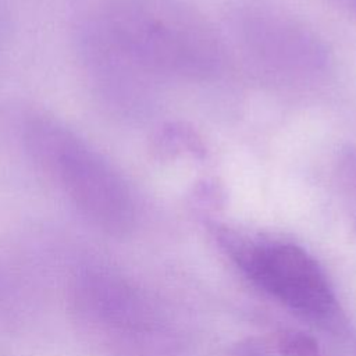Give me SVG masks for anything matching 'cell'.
Instances as JSON below:
<instances>
[{
    "mask_svg": "<svg viewBox=\"0 0 356 356\" xmlns=\"http://www.w3.org/2000/svg\"><path fill=\"white\" fill-rule=\"evenodd\" d=\"M78 46L106 89L125 72L206 78L222 49L209 24L171 0H79Z\"/></svg>",
    "mask_w": 356,
    "mask_h": 356,
    "instance_id": "1",
    "label": "cell"
},
{
    "mask_svg": "<svg viewBox=\"0 0 356 356\" xmlns=\"http://www.w3.org/2000/svg\"><path fill=\"white\" fill-rule=\"evenodd\" d=\"M24 143L36 164L95 225L122 231L132 218L131 193L117 170L64 122L46 114L28 117Z\"/></svg>",
    "mask_w": 356,
    "mask_h": 356,
    "instance_id": "2",
    "label": "cell"
},
{
    "mask_svg": "<svg viewBox=\"0 0 356 356\" xmlns=\"http://www.w3.org/2000/svg\"><path fill=\"white\" fill-rule=\"evenodd\" d=\"M241 266L267 293L309 317H325L335 298L317 261L292 243H266L248 250Z\"/></svg>",
    "mask_w": 356,
    "mask_h": 356,
    "instance_id": "3",
    "label": "cell"
},
{
    "mask_svg": "<svg viewBox=\"0 0 356 356\" xmlns=\"http://www.w3.org/2000/svg\"><path fill=\"white\" fill-rule=\"evenodd\" d=\"M241 35L250 54L286 76H309L323 70L325 53L299 22L271 10H250L241 18Z\"/></svg>",
    "mask_w": 356,
    "mask_h": 356,
    "instance_id": "4",
    "label": "cell"
},
{
    "mask_svg": "<svg viewBox=\"0 0 356 356\" xmlns=\"http://www.w3.org/2000/svg\"><path fill=\"white\" fill-rule=\"evenodd\" d=\"M275 349L280 356H323L317 341L299 330H284L275 337Z\"/></svg>",
    "mask_w": 356,
    "mask_h": 356,
    "instance_id": "5",
    "label": "cell"
}]
</instances>
